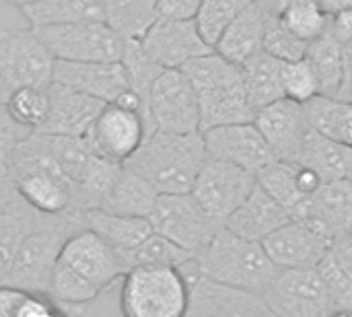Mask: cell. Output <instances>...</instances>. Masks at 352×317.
Masks as SVG:
<instances>
[{"mask_svg": "<svg viewBox=\"0 0 352 317\" xmlns=\"http://www.w3.org/2000/svg\"><path fill=\"white\" fill-rule=\"evenodd\" d=\"M206 161L202 132H153L126 167L142 175L159 194H188Z\"/></svg>", "mask_w": 352, "mask_h": 317, "instance_id": "obj_1", "label": "cell"}, {"mask_svg": "<svg viewBox=\"0 0 352 317\" xmlns=\"http://www.w3.org/2000/svg\"><path fill=\"white\" fill-rule=\"evenodd\" d=\"M194 262L198 276L214 285L260 297L280 274L262 243L248 241L225 227Z\"/></svg>", "mask_w": 352, "mask_h": 317, "instance_id": "obj_2", "label": "cell"}, {"mask_svg": "<svg viewBox=\"0 0 352 317\" xmlns=\"http://www.w3.org/2000/svg\"><path fill=\"white\" fill-rule=\"evenodd\" d=\"M198 97L200 105V132L254 122V109L250 107L241 66L225 60L217 52L200 56L182 68Z\"/></svg>", "mask_w": 352, "mask_h": 317, "instance_id": "obj_3", "label": "cell"}, {"mask_svg": "<svg viewBox=\"0 0 352 317\" xmlns=\"http://www.w3.org/2000/svg\"><path fill=\"white\" fill-rule=\"evenodd\" d=\"M10 182L21 200L37 212L47 217H76L74 186L58 167L37 132L27 134L19 142L10 163Z\"/></svg>", "mask_w": 352, "mask_h": 317, "instance_id": "obj_4", "label": "cell"}, {"mask_svg": "<svg viewBox=\"0 0 352 317\" xmlns=\"http://www.w3.org/2000/svg\"><path fill=\"white\" fill-rule=\"evenodd\" d=\"M190 293L179 268L138 266L122 278L120 307L124 317H186Z\"/></svg>", "mask_w": 352, "mask_h": 317, "instance_id": "obj_5", "label": "cell"}, {"mask_svg": "<svg viewBox=\"0 0 352 317\" xmlns=\"http://www.w3.org/2000/svg\"><path fill=\"white\" fill-rule=\"evenodd\" d=\"M82 229L80 221L70 215L45 217L21 243L4 285L27 293H50V281L66 239Z\"/></svg>", "mask_w": 352, "mask_h": 317, "instance_id": "obj_6", "label": "cell"}, {"mask_svg": "<svg viewBox=\"0 0 352 317\" xmlns=\"http://www.w3.org/2000/svg\"><path fill=\"white\" fill-rule=\"evenodd\" d=\"M50 54L64 62H120L126 39L105 21L31 27Z\"/></svg>", "mask_w": 352, "mask_h": 317, "instance_id": "obj_7", "label": "cell"}, {"mask_svg": "<svg viewBox=\"0 0 352 317\" xmlns=\"http://www.w3.org/2000/svg\"><path fill=\"white\" fill-rule=\"evenodd\" d=\"M148 221L155 233L194 256H198L223 229V225L208 217L190 192L161 194Z\"/></svg>", "mask_w": 352, "mask_h": 317, "instance_id": "obj_8", "label": "cell"}, {"mask_svg": "<svg viewBox=\"0 0 352 317\" xmlns=\"http://www.w3.org/2000/svg\"><path fill=\"white\" fill-rule=\"evenodd\" d=\"M54 68L56 58L31 27L0 31V74L10 91L23 87L50 89Z\"/></svg>", "mask_w": 352, "mask_h": 317, "instance_id": "obj_9", "label": "cell"}, {"mask_svg": "<svg viewBox=\"0 0 352 317\" xmlns=\"http://www.w3.org/2000/svg\"><path fill=\"white\" fill-rule=\"evenodd\" d=\"M258 186V177L233 163L208 159L198 173L192 196L198 204L225 227L227 219L248 200V196Z\"/></svg>", "mask_w": 352, "mask_h": 317, "instance_id": "obj_10", "label": "cell"}, {"mask_svg": "<svg viewBox=\"0 0 352 317\" xmlns=\"http://www.w3.org/2000/svg\"><path fill=\"white\" fill-rule=\"evenodd\" d=\"M148 113L153 132H200V105L184 70H163L153 85Z\"/></svg>", "mask_w": 352, "mask_h": 317, "instance_id": "obj_11", "label": "cell"}, {"mask_svg": "<svg viewBox=\"0 0 352 317\" xmlns=\"http://www.w3.org/2000/svg\"><path fill=\"white\" fill-rule=\"evenodd\" d=\"M148 138V126L140 111L107 103L87 132L85 140L91 151L116 165H126L128 159Z\"/></svg>", "mask_w": 352, "mask_h": 317, "instance_id": "obj_12", "label": "cell"}, {"mask_svg": "<svg viewBox=\"0 0 352 317\" xmlns=\"http://www.w3.org/2000/svg\"><path fill=\"white\" fill-rule=\"evenodd\" d=\"M262 299L278 317H328L334 309L318 270H283Z\"/></svg>", "mask_w": 352, "mask_h": 317, "instance_id": "obj_13", "label": "cell"}, {"mask_svg": "<svg viewBox=\"0 0 352 317\" xmlns=\"http://www.w3.org/2000/svg\"><path fill=\"white\" fill-rule=\"evenodd\" d=\"M58 262L78 272L101 293L111 289L128 272L120 252L113 250L95 231L85 227L66 239Z\"/></svg>", "mask_w": 352, "mask_h": 317, "instance_id": "obj_14", "label": "cell"}, {"mask_svg": "<svg viewBox=\"0 0 352 317\" xmlns=\"http://www.w3.org/2000/svg\"><path fill=\"white\" fill-rule=\"evenodd\" d=\"M140 43L146 56L163 70H182L188 62L214 52L202 39L194 19H157Z\"/></svg>", "mask_w": 352, "mask_h": 317, "instance_id": "obj_15", "label": "cell"}, {"mask_svg": "<svg viewBox=\"0 0 352 317\" xmlns=\"http://www.w3.org/2000/svg\"><path fill=\"white\" fill-rule=\"evenodd\" d=\"M208 159L233 163L245 171L258 175L274 159L268 142L254 122L217 126L202 132Z\"/></svg>", "mask_w": 352, "mask_h": 317, "instance_id": "obj_16", "label": "cell"}, {"mask_svg": "<svg viewBox=\"0 0 352 317\" xmlns=\"http://www.w3.org/2000/svg\"><path fill=\"white\" fill-rule=\"evenodd\" d=\"M254 124L262 132L276 161H299L305 138L311 130L305 105L291 101L287 97L278 99L266 105L264 109L256 111Z\"/></svg>", "mask_w": 352, "mask_h": 317, "instance_id": "obj_17", "label": "cell"}, {"mask_svg": "<svg viewBox=\"0 0 352 317\" xmlns=\"http://www.w3.org/2000/svg\"><path fill=\"white\" fill-rule=\"evenodd\" d=\"M272 264L283 270H316L332 252V241L301 221H291L262 241Z\"/></svg>", "mask_w": 352, "mask_h": 317, "instance_id": "obj_18", "label": "cell"}, {"mask_svg": "<svg viewBox=\"0 0 352 317\" xmlns=\"http://www.w3.org/2000/svg\"><path fill=\"white\" fill-rule=\"evenodd\" d=\"M186 317H278L260 295L227 289L202 276L190 281Z\"/></svg>", "mask_w": 352, "mask_h": 317, "instance_id": "obj_19", "label": "cell"}, {"mask_svg": "<svg viewBox=\"0 0 352 317\" xmlns=\"http://www.w3.org/2000/svg\"><path fill=\"white\" fill-rule=\"evenodd\" d=\"M54 83L80 91L103 103H116L128 89L122 62H64L56 60Z\"/></svg>", "mask_w": 352, "mask_h": 317, "instance_id": "obj_20", "label": "cell"}, {"mask_svg": "<svg viewBox=\"0 0 352 317\" xmlns=\"http://www.w3.org/2000/svg\"><path fill=\"white\" fill-rule=\"evenodd\" d=\"M50 93V111L43 126L37 130L52 136H74L85 138L91 126L95 124L101 109L107 105L99 99H93L80 91L52 83Z\"/></svg>", "mask_w": 352, "mask_h": 317, "instance_id": "obj_21", "label": "cell"}, {"mask_svg": "<svg viewBox=\"0 0 352 317\" xmlns=\"http://www.w3.org/2000/svg\"><path fill=\"white\" fill-rule=\"evenodd\" d=\"M328 241H336L352 233V186L349 179L322 184L307 200L299 219Z\"/></svg>", "mask_w": 352, "mask_h": 317, "instance_id": "obj_22", "label": "cell"}, {"mask_svg": "<svg viewBox=\"0 0 352 317\" xmlns=\"http://www.w3.org/2000/svg\"><path fill=\"white\" fill-rule=\"evenodd\" d=\"M291 221L293 217L289 210L280 206L264 188L256 186L248 200L227 219L225 229L248 241L262 243Z\"/></svg>", "mask_w": 352, "mask_h": 317, "instance_id": "obj_23", "label": "cell"}, {"mask_svg": "<svg viewBox=\"0 0 352 317\" xmlns=\"http://www.w3.org/2000/svg\"><path fill=\"white\" fill-rule=\"evenodd\" d=\"M266 17V10L252 0V4L221 35L219 43L214 45V52L225 60L243 66L264 47Z\"/></svg>", "mask_w": 352, "mask_h": 317, "instance_id": "obj_24", "label": "cell"}, {"mask_svg": "<svg viewBox=\"0 0 352 317\" xmlns=\"http://www.w3.org/2000/svg\"><path fill=\"white\" fill-rule=\"evenodd\" d=\"M80 225L85 229L95 231L99 237H103L113 250L120 252V256L136 250L142 241H146L155 233L148 219L111 215V212H105L101 208H93V210L82 212Z\"/></svg>", "mask_w": 352, "mask_h": 317, "instance_id": "obj_25", "label": "cell"}, {"mask_svg": "<svg viewBox=\"0 0 352 317\" xmlns=\"http://www.w3.org/2000/svg\"><path fill=\"white\" fill-rule=\"evenodd\" d=\"M159 192L136 171L122 167L120 175L116 177L109 194L105 196L101 210L122 217H136V219H148L157 200Z\"/></svg>", "mask_w": 352, "mask_h": 317, "instance_id": "obj_26", "label": "cell"}, {"mask_svg": "<svg viewBox=\"0 0 352 317\" xmlns=\"http://www.w3.org/2000/svg\"><path fill=\"white\" fill-rule=\"evenodd\" d=\"M45 217L47 215L37 212L25 200H21L19 194L0 210V285L6 283L23 239L35 227H39Z\"/></svg>", "mask_w": 352, "mask_h": 317, "instance_id": "obj_27", "label": "cell"}, {"mask_svg": "<svg viewBox=\"0 0 352 317\" xmlns=\"http://www.w3.org/2000/svg\"><path fill=\"white\" fill-rule=\"evenodd\" d=\"M241 74H243V87H245L250 107L254 109V116L266 105L278 99H285L280 60L268 56L266 52H260L258 56H254L241 66Z\"/></svg>", "mask_w": 352, "mask_h": 317, "instance_id": "obj_28", "label": "cell"}, {"mask_svg": "<svg viewBox=\"0 0 352 317\" xmlns=\"http://www.w3.org/2000/svg\"><path fill=\"white\" fill-rule=\"evenodd\" d=\"M297 163L316 171L324 184L340 182V179L349 177L352 165V151L328 136H322L316 130H309Z\"/></svg>", "mask_w": 352, "mask_h": 317, "instance_id": "obj_29", "label": "cell"}, {"mask_svg": "<svg viewBox=\"0 0 352 317\" xmlns=\"http://www.w3.org/2000/svg\"><path fill=\"white\" fill-rule=\"evenodd\" d=\"M19 10L31 27L105 21L103 0H39Z\"/></svg>", "mask_w": 352, "mask_h": 317, "instance_id": "obj_30", "label": "cell"}, {"mask_svg": "<svg viewBox=\"0 0 352 317\" xmlns=\"http://www.w3.org/2000/svg\"><path fill=\"white\" fill-rule=\"evenodd\" d=\"M311 130L328 136L352 151V103L328 95H318L305 103Z\"/></svg>", "mask_w": 352, "mask_h": 317, "instance_id": "obj_31", "label": "cell"}, {"mask_svg": "<svg viewBox=\"0 0 352 317\" xmlns=\"http://www.w3.org/2000/svg\"><path fill=\"white\" fill-rule=\"evenodd\" d=\"M256 177H258V186L264 188L280 206H285L293 217V221L299 219V215L303 212L309 200V196H305L299 184V163L272 161Z\"/></svg>", "mask_w": 352, "mask_h": 317, "instance_id": "obj_32", "label": "cell"}, {"mask_svg": "<svg viewBox=\"0 0 352 317\" xmlns=\"http://www.w3.org/2000/svg\"><path fill=\"white\" fill-rule=\"evenodd\" d=\"M105 23L124 39H142L159 19L157 0H103Z\"/></svg>", "mask_w": 352, "mask_h": 317, "instance_id": "obj_33", "label": "cell"}, {"mask_svg": "<svg viewBox=\"0 0 352 317\" xmlns=\"http://www.w3.org/2000/svg\"><path fill=\"white\" fill-rule=\"evenodd\" d=\"M307 62L311 64L318 80H320V95L334 97L340 78H342V62H344V45L330 33L322 35L307 47Z\"/></svg>", "mask_w": 352, "mask_h": 317, "instance_id": "obj_34", "label": "cell"}, {"mask_svg": "<svg viewBox=\"0 0 352 317\" xmlns=\"http://www.w3.org/2000/svg\"><path fill=\"white\" fill-rule=\"evenodd\" d=\"M276 17L305 43H314L326 35L332 21V12L320 0H289Z\"/></svg>", "mask_w": 352, "mask_h": 317, "instance_id": "obj_35", "label": "cell"}, {"mask_svg": "<svg viewBox=\"0 0 352 317\" xmlns=\"http://www.w3.org/2000/svg\"><path fill=\"white\" fill-rule=\"evenodd\" d=\"M124 64V70L128 74V83H130V89L140 97L142 105H144V111H146V122H148V128H151V134H153V124H151V113H148V101H151V91H153V85L155 80L159 78V74L163 72V68L159 64H155L146 52L142 50V43L140 39H126V45H124V56L120 60Z\"/></svg>", "mask_w": 352, "mask_h": 317, "instance_id": "obj_36", "label": "cell"}, {"mask_svg": "<svg viewBox=\"0 0 352 317\" xmlns=\"http://www.w3.org/2000/svg\"><path fill=\"white\" fill-rule=\"evenodd\" d=\"M126 270L138 268V266H169V268H182L188 262H194L196 256L186 252L184 248L175 245L173 241L165 239L159 233H153L146 241H142L136 250L122 256Z\"/></svg>", "mask_w": 352, "mask_h": 317, "instance_id": "obj_37", "label": "cell"}, {"mask_svg": "<svg viewBox=\"0 0 352 317\" xmlns=\"http://www.w3.org/2000/svg\"><path fill=\"white\" fill-rule=\"evenodd\" d=\"M10 120L27 132H37L50 111V93L47 89L23 87L10 91V97L4 105Z\"/></svg>", "mask_w": 352, "mask_h": 317, "instance_id": "obj_38", "label": "cell"}, {"mask_svg": "<svg viewBox=\"0 0 352 317\" xmlns=\"http://www.w3.org/2000/svg\"><path fill=\"white\" fill-rule=\"evenodd\" d=\"M252 4V0H204L198 8L194 23L202 39L214 50L227 27Z\"/></svg>", "mask_w": 352, "mask_h": 317, "instance_id": "obj_39", "label": "cell"}, {"mask_svg": "<svg viewBox=\"0 0 352 317\" xmlns=\"http://www.w3.org/2000/svg\"><path fill=\"white\" fill-rule=\"evenodd\" d=\"M47 295L60 305L80 307V305L93 303L101 295V291L95 285H91L87 278H82L78 272H74L72 268L58 262L54 268L52 281H50V293Z\"/></svg>", "mask_w": 352, "mask_h": 317, "instance_id": "obj_40", "label": "cell"}, {"mask_svg": "<svg viewBox=\"0 0 352 317\" xmlns=\"http://www.w3.org/2000/svg\"><path fill=\"white\" fill-rule=\"evenodd\" d=\"M307 47H309V43H305L295 33H291L276 14L266 17L262 52H266L268 56H272L280 62H297L307 56Z\"/></svg>", "mask_w": 352, "mask_h": 317, "instance_id": "obj_41", "label": "cell"}, {"mask_svg": "<svg viewBox=\"0 0 352 317\" xmlns=\"http://www.w3.org/2000/svg\"><path fill=\"white\" fill-rule=\"evenodd\" d=\"M283 91L287 99L301 105L320 95V80L307 58L297 62H283Z\"/></svg>", "mask_w": 352, "mask_h": 317, "instance_id": "obj_42", "label": "cell"}, {"mask_svg": "<svg viewBox=\"0 0 352 317\" xmlns=\"http://www.w3.org/2000/svg\"><path fill=\"white\" fill-rule=\"evenodd\" d=\"M31 132L16 126L4 107H0V177H10V163L19 142Z\"/></svg>", "mask_w": 352, "mask_h": 317, "instance_id": "obj_43", "label": "cell"}, {"mask_svg": "<svg viewBox=\"0 0 352 317\" xmlns=\"http://www.w3.org/2000/svg\"><path fill=\"white\" fill-rule=\"evenodd\" d=\"M60 311V303H56L45 293H27L14 317H54Z\"/></svg>", "mask_w": 352, "mask_h": 317, "instance_id": "obj_44", "label": "cell"}, {"mask_svg": "<svg viewBox=\"0 0 352 317\" xmlns=\"http://www.w3.org/2000/svg\"><path fill=\"white\" fill-rule=\"evenodd\" d=\"M204 0H157L159 19H179L190 21L196 17Z\"/></svg>", "mask_w": 352, "mask_h": 317, "instance_id": "obj_45", "label": "cell"}, {"mask_svg": "<svg viewBox=\"0 0 352 317\" xmlns=\"http://www.w3.org/2000/svg\"><path fill=\"white\" fill-rule=\"evenodd\" d=\"M330 33L342 43L351 45L352 43V8H342L332 14L330 21Z\"/></svg>", "mask_w": 352, "mask_h": 317, "instance_id": "obj_46", "label": "cell"}, {"mask_svg": "<svg viewBox=\"0 0 352 317\" xmlns=\"http://www.w3.org/2000/svg\"><path fill=\"white\" fill-rule=\"evenodd\" d=\"M27 291H21L10 285H0V317H14Z\"/></svg>", "mask_w": 352, "mask_h": 317, "instance_id": "obj_47", "label": "cell"}, {"mask_svg": "<svg viewBox=\"0 0 352 317\" xmlns=\"http://www.w3.org/2000/svg\"><path fill=\"white\" fill-rule=\"evenodd\" d=\"M336 99L342 101H351L352 103V43L344 45V62H342V78H340V87L334 95Z\"/></svg>", "mask_w": 352, "mask_h": 317, "instance_id": "obj_48", "label": "cell"}, {"mask_svg": "<svg viewBox=\"0 0 352 317\" xmlns=\"http://www.w3.org/2000/svg\"><path fill=\"white\" fill-rule=\"evenodd\" d=\"M332 254L340 262V266L346 270V274L352 278V235L340 237L332 243Z\"/></svg>", "mask_w": 352, "mask_h": 317, "instance_id": "obj_49", "label": "cell"}, {"mask_svg": "<svg viewBox=\"0 0 352 317\" xmlns=\"http://www.w3.org/2000/svg\"><path fill=\"white\" fill-rule=\"evenodd\" d=\"M16 196V190L10 182V177H0V210Z\"/></svg>", "mask_w": 352, "mask_h": 317, "instance_id": "obj_50", "label": "cell"}, {"mask_svg": "<svg viewBox=\"0 0 352 317\" xmlns=\"http://www.w3.org/2000/svg\"><path fill=\"white\" fill-rule=\"evenodd\" d=\"M8 97H10V89H8V85L4 83L2 74H0V107H4V105H6Z\"/></svg>", "mask_w": 352, "mask_h": 317, "instance_id": "obj_51", "label": "cell"}, {"mask_svg": "<svg viewBox=\"0 0 352 317\" xmlns=\"http://www.w3.org/2000/svg\"><path fill=\"white\" fill-rule=\"evenodd\" d=\"M328 317H352V307H336L328 314Z\"/></svg>", "mask_w": 352, "mask_h": 317, "instance_id": "obj_52", "label": "cell"}, {"mask_svg": "<svg viewBox=\"0 0 352 317\" xmlns=\"http://www.w3.org/2000/svg\"><path fill=\"white\" fill-rule=\"evenodd\" d=\"M33 2H39V0H14V2H12V6L23 8V6H27V4H33Z\"/></svg>", "mask_w": 352, "mask_h": 317, "instance_id": "obj_53", "label": "cell"}, {"mask_svg": "<svg viewBox=\"0 0 352 317\" xmlns=\"http://www.w3.org/2000/svg\"><path fill=\"white\" fill-rule=\"evenodd\" d=\"M54 317H70V316H68V314H66V311H64V309L60 307V311H58V314H56Z\"/></svg>", "mask_w": 352, "mask_h": 317, "instance_id": "obj_54", "label": "cell"}, {"mask_svg": "<svg viewBox=\"0 0 352 317\" xmlns=\"http://www.w3.org/2000/svg\"><path fill=\"white\" fill-rule=\"evenodd\" d=\"M346 179H349V184L352 186V165H351V171H349V177H346Z\"/></svg>", "mask_w": 352, "mask_h": 317, "instance_id": "obj_55", "label": "cell"}, {"mask_svg": "<svg viewBox=\"0 0 352 317\" xmlns=\"http://www.w3.org/2000/svg\"><path fill=\"white\" fill-rule=\"evenodd\" d=\"M8 2H10V4H12V2H14V0H8Z\"/></svg>", "mask_w": 352, "mask_h": 317, "instance_id": "obj_56", "label": "cell"}, {"mask_svg": "<svg viewBox=\"0 0 352 317\" xmlns=\"http://www.w3.org/2000/svg\"><path fill=\"white\" fill-rule=\"evenodd\" d=\"M351 235H352V233H351Z\"/></svg>", "mask_w": 352, "mask_h": 317, "instance_id": "obj_57", "label": "cell"}]
</instances>
